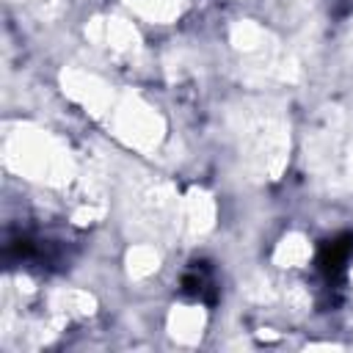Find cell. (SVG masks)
I'll return each mask as SVG.
<instances>
[{
    "instance_id": "2",
    "label": "cell",
    "mask_w": 353,
    "mask_h": 353,
    "mask_svg": "<svg viewBox=\"0 0 353 353\" xmlns=\"http://www.w3.org/2000/svg\"><path fill=\"white\" fill-rule=\"evenodd\" d=\"M182 290L188 292V295H196V298H204L207 301V290H215V284H212V279H210V270H207V265L204 262H193V268L182 276Z\"/></svg>"
},
{
    "instance_id": "1",
    "label": "cell",
    "mask_w": 353,
    "mask_h": 353,
    "mask_svg": "<svg viewBox=\"0 0 353 353\" xmlns=\"http://www.w3.org/2000/svg\"><path fill=\"white\" fill-rule=\"evenodd\" d=\"M350 254H353V234L323 243L320 254H317V265L325 273V279H339L345 273V265H347Z\"/></svg>"
}]
</instances>
